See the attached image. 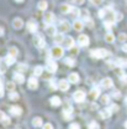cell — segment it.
<instances>
[{
    "instance_id": "obj_1",
    "label": "cell",
    "mask_w": 127,
    "mask_h": 129,
    "mask_svg": "<svg viewBox=\"0 0 127 129\" xmlns=\"http://www.w3.org/2000/svg\"><path fill=\"white\" fill-rule=\"evenodd\" d=\"M90 56L94 58H105V57L110 56V52L105 48H94L90 51Z\"/></svg>"
},
{
    "instance_id": "obj_2",
    "label": "cell",
    "mask_w": 127,
    "mask_h": 129,
    "mask_svg": "<svg viewBox=\"0 0 127 129\" xmlns=\"http://www.w3.org/2000/svg\"><path fill=\"white\" fill-rule=\"evenodd\" d=\"M64 55V48L62 46H54L51 50V56L53 58H61Z\"/></svg>"
},
{
    "instance_id": "obj_3",
    "label": "cell",
    "mask_w": 127,
    "mask_h": 129,
    "mask_svg": "<svg viewBox=\"0 0 127 129\" xmlns=\"http://www.w3.org/2000/svg\"><path fill=\"white\" fill-rule=\"evenodd\" d=\"M33 44L37 48H43L46 46V41H45V37L40 34H37L35 37H33Z\"/></svg>"
},
{
    "instance_id": "obj_4",
    "label": "cell",
    "mask_w": 127,
    "mask_h": 129,
    "mask_svg": "<svg viewBox=\"0 0 127 129\" xmlns=\"http://www.w3.org/2000/svg\"><path fill=\"white\" fill-rule=\"evenodd\" d=\"M106 9V11H105V17H104V20L105 21H109V22H115L116 21V13L111 10V9H107V8H105Z\"/></svg>"
},
{
    "instance_id": "obj_5",
    "label": "cell",
    "mask_w": 127,
    "mask_h": 129,
    "mask_svg": "<svg viewBox=\"0 0 127 129\" xmlns=\"http://www.w3.org/2000/svg\"><path fill=\"white\" fill-rule=\"evenodd\" d=\"M46 68H47V71L49 72V73H54V72L57 71V68H58L57 62H56L54 60H51V58H48L47 62H46Z\"/></svg>"
},
{
    "instance_id": "obj_6",
    "label": "cell",
    "mask_w": 127,
    "mask_h": 129,
    "mask_svg": "<svg viewBox=\"0 0 127 129\" xmlns=\"http://www.w3.org/2000/svg\"><path fill=\"white\" fill-rule=\"evenodd\" d=\"M85 92L84 91H81V89H78V91H75L74 92V94H73V99L77 102V103H81V102H84V99H85Z\"/></svg>"
},
{
    "instance_id": "obj_7",
    "label": "cell",
    "mask_w": 127,
    "mask_h": 129,
    "mask_svg": "<svg viewBox=\"0 0 127 129\" xmlns=\"http://www.w3.org/2000/svg\"><path fill=\"white\" fill-rule=\"evenodd\" d=\"M78 44H79V46H81V47L88 46L89 45V36L85 35V34H80L79 37H78Z\"/></svg>"
},
{
    "instance_id": "obj_8",
    "label": "cell",
    "mask_w": 127,
    "mask_h": 129,
    "mask_svg": "<svg viewBox=\"0 0 127 129\" xmlns=\"http://www.w3.org/2000/svg\"><path fill=\"white\" fill-rule=\"evenodd\" d=\"M73 46H74V40H73V37H64L63 42H62V47L67 48V50H70Z\"/></svg>"
},
{
    "instance_id": "obj_9",
    "label": "cell",
    "mask_w": 127,
    "mask_h": 129,
    "mask_svg": "<svg viewBox=\"0 0 127 129\" xmlns=\"http://www.w3.org/2000/svg\"><path fill=\"white\" fill-rule=\"evenodd\" d=\"M58 29H59V32H61V34H65V32H68L70 30V24H69L68 21H65V20H64V21H61Z\"/></svg>"
},
{
    "instance_id": "obj_10",
    "label": "cell",
    "mask_w": 127,
    "mask_h": 129,
    "mask_svg": "<svg viewBox=\"0 0 127 129\" xmlns=\"http://www.w3.org/2000/svg\"><path fill=\"white\" fill-rule=\"evenodd\" d=\"M45 22L47 24V25H52L53 22H54V20H56V16L53 13H51V11H47L46 14H45Z\"/></svg>"
},
{
    "instance_id": "obj_11",
    "label": "cell",
    "mask_w": 127,
    "mask_h": 129,
    "mask_svg": "<svg viewBox=\"0 0 127 129\" xmlns=\"http://www.w3.org/2000/svg\"><path fill=\"white\" fill-rule=\"evenodd\" d=\"M26 26H27V30L32 34H35V32L37 31V29H38V24L35 21V20H30L27 24H26Z\"/></svg>"
},
{
    "instance_id": "obj_12",
    "label": "cell",
    "mask_w": 127,
    "mask_h": 129,
    "mask_svg": "<svg viewBox=\"0 0 127 129\" xmlns=\"http://www.w3.org/2000/svg\"><path fill=\"white\" fill-rule=\"evenodd\" d=\"M112 111L111 108H105V109H101L100 111V113H99V115H100V118L101 119H107V118H110L112 114Z\"/></svg>"
},
{
    "instance_id": "obj_13",
    "label": "cell",
    "mask_w": 127,
    "mask_h": 129,
    "mask_svg": "<svg viewBox=\"0 0 127 129\" xmlns=\"http://www.w3.org/2000/svg\"><path fill=\"white\" fill-rule=\"evenodd\" d=\"M69 84H70V82L68 80H61L59 81V83H58V89H61V91H68L69 89Z\"/></svg>"
},
{
    "instance_id": "obj_14",
    "label": "cell",
    "mask_w": 127,
    "mask_h": 129,
    "mask_svg": "<svg viewBox=\"0 0 127 129\" xmlns=\"http://www.w3.org/2000/svg\"><path fill=\"white\" fill-rule=\"evenodd\" d=\"M112 86H113V82H112L111 78H104V80L101 81V88H104V89H110Z\"/></svg>"
},
{
    "instance_id": "obj_15",
    "label": "cell",
    "mask_w": 127,
    "mask_h": 129,
    "mask_svg": "<svg viewBox=\"0 0 127 129\" xmlns=\"http://www.w3.org/2000/svg\"><path fill=\"white\" fill-rule=\"evenodd\" d=\"M73 29H74L75 31H81V30L84 29V21L77 19V20L74 21V24H73Z\"/></svg>"
},
{
    "instance_id": "obj_16",
    "label": "cell",
    "mask_w": 127,
    "mask_h": 129,
    "mask_svg": "<svg viewBox=\"0 0 127 129\" xmlns=\"http://www.w3.org/2000/svg\"><path fill=\"white\" fill-rule=\"evenodd\" d=\"M68 81L70 83H78L79 82V75L77 72H70L68 75Z\"/></svg>"
},
{
    "instance_id": "obj_17",
    "label": "cell",
    "mask_w": 127,
    "mask_h": 129,
    "mask_svg": "<svg viewBox=\"0 0 127 129\" xmlns=\"http://www.w3.org/2000/svg\"><path fill=\"white\" fill-rule=\"evenodd\" d=\"M13 26H14V29H16V30H20L24 26V21L20 17H16V19H14V21H13Z\"/></svg>"
},
{
    "instance_id": "obj_18",
    "label": "cell",
    "mask_w": 127,
    "mask_h": 129,
    "mask_svg": "<svg viewBox=\"0 0 127 129\" xmlns=\"http://www.w3.org/2000/svg\"><path fill=\"white\" fill-rule=\"evenodd\" d=\"M38 87V81L36 80V77H30L29 80V88L30 89H36Z\"/></svg>"
},
{
    "instance_id": "obj_19",
    "label": "cell",
    "mask_w": 127,
    "mask_h": 129,
    "mask_svg": "<svg viewBox=\"0 0 127 129\" xmlns=\"http://www.w3.org/2000/svg\"><path fill=\"white\" fill-rule=\"evenodd\" d=\"M46 34L49 36H54L57 34V29L53 26V25H47L46 26Z\"/></svg>"
},
{
    "instance_id": "obj_20",
    "label": "cell",
    "mask_w": 127,
    "mask_h": 129,
    "mask_svg": "<svg viewBox=\"0 0 127 129\" xmlns=\"http://www.w3.org/2000/svg\"><path fill=\"white\" fill-rule=\"evenodd\" d=\"M10 113H11V115L17 117V115H20V114L22 113V109H21L20 107H17V106H13V107L10 108Z\"/></svg>"
},
{
    "instance_id": "obj_21",
    "label": "cell",
    "mask_w": 127,
    "mask_h": 129,
    "mask_svg": "<svg viewBox=\"0 0 127 129\" xmlns=\"http://www.w3.org/2000/svg\"><path fill=\"white\" fill-rule=\"evenodd\" d=\"M49 102H51V104H52L53 107H58V106H61V104H62V101H61V98H59V97H57V96L52 97Z\"/></svg>"
},
{
    "instance_id": "obj_22",
    "label": "cell",
    "mask_w": 127,
    "mask_h": 129,
    "mask_svg": "<svg viewBox=\"0 0 127 129\" xmlns=\"http://www.w3.org/2000/svg\"><path fill=\"white\" fill-rule=\"evenodd\" d=\"M80 20H83V21H85V20H88L89 17H90V14H89V11L86 10V9H83V10H80Z\"/></svg>"
},
{
    "instance_id": "obj_23",
    "label": "cell",
    "mask_w": 127,
    "mask_h": 129,
    "mask_svg": "<svg viewBox=\"0 0 127 129\" xmlns=\"http://www.w3.org/2000/svg\"><path fill=\"white\" fill-rule=\"evenodd\" d=\"M14 80H15L16 83L22 84V83L25 82V77H24V75H21V73H15V75H14Z\"/></svg>"
},
{
    "instance_id": "obj_24",
    "label": "cell",
    "mask_w": 127,
    "mask_h": 129,
    "mask_svg": "<svg viewBox=\"0 0 127 129\" xmlns=\"http://www.w3.org/2000/svg\"><path fill=\"white\" fill-rule=\"evenodd\" d=\"M33 75H35V77L42 76L43 75V67L42 66H36L35 70H33Z\"/></svg>"
},
{
    "instance_id": "obj_25",
    "label": "cell",
    "mask_w": 127,
    "mask_h": 129,
    "mask_svg": "<svg viewBox=\"0 0 127 129\" xmlns=\"http://www.w3.org/2000/svg\"><path fill=\"white\" fill-rule=\"evenodd\" d=\"M89 96H90V98H91V99H96L97 97L100 96V91H99L97 88H93V89H90Z\"/></svg>"
},
{
    "instance_id": "obj_26",
    "label": "cell",
    "mask_w": 127,
    "mask_h": 129,
    "mask_svg": "<svg viewBox=\"0 0 127 129\" xmlns=\"http://www.w3.org/2000/svg\"><path fill=\"white\" fill-rule=\"evenodd\" d=\"M47 1L46 0H41V1H38V4H37V8L40 9V10H42V11H45V10H47Z\"/></svg>"
},
{
    "instance_id": "obj_27",
    "label": "cell",
    "mask_w": 127,
    "mask_h": 129,
    "mask_svg": "<svg viewBox=\"0 0 127 129\" xmlns=\"http://www.w3.org/2000/svg\"><path fill=\"white\" fill-rule=\"evenodd\" d=\"M16 62L15 57L14 56H11V55H8L6 57H5V63L8 64V66H11V64H14Z\"/></svg>"
},
{
    "instance_id": "obj_28",
    "label": "cell",
    "mask_w": 127,
    "mask_h": 129,
    "mask_svg": "<svg viewBox=\"0 0 127 129\" xmlns=\"http://www.w3.org/2000/svg\"><path fill=\"white\" fill-rule=\"evenodd\" d=\"M53 41L56 42V44H62L63 42V40H64V37H63V34H56L54 36H53Z\"/></svg>"
},
{
    "instance_id": "obj_29",
    "label": "cell",
    "mask_w": 127,
    "mask_h": 129,
    "mask_svg": "<svg viewBox=\"0 0 127 129\" xmlns=\"http://www.w3.org/2000/svg\"><path fill=\"white\" fill-rule=\"evenodd\" d=\"M42 124H43V122H42V119L40 117H36V118L32 119V125L33 127H41Z\"/></svg>"
},
{
    "instance_id": "obj_30",
    "label": "cell",
    "mask_w": 127,
    "mask_h": 129,
    "mask_svg": "<svg viewBox=\"0 0 127 129\" xmlns=\"http://www.w3.org/2000/svg\"><path fill=\"white\" fill-rule=\"evenodd\" d=\"M69 14L72 15V17L77 19V17L80 15V10H78L77 8H70V11H69Z\"/></svg>"
},
{
    "instance_id": "obj_31",
    "label": "cell",
    "mask_w": 127,
    "mask_h": 129,
    "mask_svg": "<svg viewBox=\"0 0 127 129\" xmlns=\"http://www.w3.org/2000/svg\"><path fill=\"white\" fill-rule=\"evenodd\" d=\"M116 66H118V67H126L127 66V58H117Z\"/></svg>"
},
{
    "instance_id": "obj_32",
    "label": "cell",
    "mask_w": 127,
    "mask_h": 129,
    "mask_svg": "<svg viewBox=\"0 0 127 129\" xmlns=\"http://www.w3.org/2000/svg\"><path fill=\"white\" fill-rule=\"evenodd\" d=\"M0 119H1V122H3L5 125H8V124L10 123V120H9V117H6L4 112H0Z\"/></svg>"
},
{
    "instance_id": "obj_33",
    "label": "cell",
    "mask_w": 127,
    "mask_h": 129,
    "mask_svg": "<svg viewBox=\"0 0 127 129\" xmlns=\"http://www.w3.org/2000/svg\"><path fill=\"white\" fill-rule=\"evenodd\" d=\"M70 8H72V6H69L68 4H62V5H61V11H62L63 14H67V13L70 11Z\"/></svg>"
},
{
    "instance_id": "obj_34",
    "label": "cell",
    "mask_w": 127,
    "mask_h": 129,
    "mask_svg": "<svg viewBox=\"0 0 127 129\" xmlns=\"http://www.w3.org/2000/svg\"><path fill=\"white\" fill-rule=\"evenodd\" d=\"M105 40H106L107 42H110V44L113 42V41H115V36H113V34H112V32H107V34L105 35Z\"/></svg>"
},
{
    "instance_id": "obj_35",
    "label": "cell",
    "mask_w": 127,
    "mask_h": 129,
    "mask_svg": "<svg viewBox=\"0 0 127 129\" xmlns=\"http://www.w3.org/2000/svg\"><path fill=\"white\" fill-rule=\"evenodd\" d=\"M64 63L67 64V66H70V67H73V66L75 64V61H74L73 58H70V57H67V58H64Z\"/></svg>"
},
{
    "instance_id": "obj_36",
    "label": "cell",
    "mask_w": 127,
    "mask_h": 129,
    "mask_svg": "<svg viewBox=\"0 0 127 129\" xmlns=\"http://www.w3.org/2000/svg\"><path fill=\"white\" fill-rule=\"evenodd\" d=\"M63 117H64V120H69V119H72V112L63 109Z\"/></svg>"
},
{
    "instance_id": "obj_37",
    "label": "cell",
    "mask_w": 127,
    "mask_h": 129,
    "mask_svg": "<svg viewBox=\"0 0 127 129\" xmlns=\"http://www.w3.org/2000/svg\"><path fill=\"white\" fill-rule=\"evenodd\" d=\"M9 55H11V56L16 57V56L19 55V51H17V48H16V47H10V48H9Z\"/></svg>"
},
{
    "instance_id": "obj_38",
    "label": "cell",
    "mask_w": 127,
    "mask_h": 129,
    "mask_svg": "<svg viewBox=\"0 0 127 129\" xmlns=\"http://www.w3.org/2000/svg\"><path fill=\"white\" fill-rule=\"evenodd\" d=\"M9 98L11 99V101H17L19 99V93L17 92H10V94H9Z\"/></svg>"
},
{
    "instance_id": "obj_39",
    "label": "cell",
    "mask_w": 127,
    "mask_h": 129,
    "mask_svg": "<svg viewBox=\"0 0 127 129\" xmlns=\"http://www.w3.org/2000/svg\"><path fill=\"white\" fill-rule=\"evenodd\" d=\"M6 88H8L10 92H14V91H15V83H14V82H8V83H6Z\"/></svg>"
},
{
    "instance_id": "obj_40",
    "label": "cell",
    "mask_w": 127,
    "mask_h": 129,
    "mask_svg": "<svg viewBox=\"0 0 127 129\" xmlns=\"http://www.w3.org/2000/svg\"><path fill=\"white\" fill-rule=\"evenodd\" d=\"M110 102V96H107V94H104V96L101 97V103H104V104H107Z\"/></svg>"
},
{
    "instance_id": "obj_41",
    "label": "cell",
    "mask_w": 127,
    "mask_h": 129,
    "mask_svg": "<svg viewBox=\"0 0 127 129\" xmlns=\"http://www.w3.org/2000/svg\"><path fill=\"white\" fill-rule=\"evenodd\" d=\"M27 68H29V67H27V64H25V63H20L19 64V67H17V70H19L20 72H21V71H22V72H25V71H27Z\"/></svg>"
},
{
    "instance_id": "obj_42",
    "label": "cell",
    "mask_w": 127,
    "mask_h": 129,
    "mask_svg": "<svg viewBox=\"0 0 127 129\" xmlns=\"http://www.w3.org/2000/svg\"><path fill=\"white\" fill-rule=\"evenodd\" d=\"M88 127H89V129H99V124L96 122H90Z\"/></svg>"
},
{
    "instance_id": "obj_43",
    "label": "cell",
    "mask_w": 127,
    "mask_h": 129,
    "mask_svg": "<svg viewBox=\"0 0 127 129\" xmlns=\"http://www.w3.org/2000/svg\"><path fill=\"white\" fill-rule=\"evenodd\" d=\"M118 40H120L121 42H125L127 40V35L126 34H120V35H118Z\"/></svg>"
},
{
    "instance_id": "obj_44",
    "label": "cell",
    "mask_w": 127,
    "mask_h": 129,
    "mask_svg": "<svg viewBox=\"0 0 127 129\" xmlns=\"http://www.w3.org/2000/svg\"><path fill=\"white\" fill-rule=\"evenodd\" d=\"M105 11H106V9H101L99 13H97V15H99V17H101V19H104L105 17Z\"/></svg>"
},
{
    "instance_id": "obj_45",
    "label": "cell",
    "mask_w": 127,
    "mask_h": 129,
    "mask_svg": "<svg viewBox=\"0 0 127 129\" xmlns=\"http://www.w3.org/2000/svg\"><path fill=\"white\" fill-rule=\"evenodd\" d=\"M104 25H105V27L109 30V32H110V30H111V27H112V22H109V21H105L104 22Z\"/></svg>"
},
{
    "instance_id": "obj_46",
    "label": "cell",
    "mask_w": 127,
    "mask_h": 129,
    "mask_svg": "<svg viewBox=\"0 0 127 129\" xmlns=\"http://www.w3.org/2000/svg\"><path fill=\"white\" fill-rule=\"evenodd\" d=\"M69 129H80V125L78 123H72V124L69 125Z\"/></svg>"
},
{
    "instance_id": "obj_47",
    "label": "cell",
    "mask_w": 127,
    "mask_h": 129,
    "mask_svg": "<svg viewBox=\"0 0 127 129\" xmlns=\"http://www.w3.org/2000/svg\"><path fill=\"white\" fill-rule=\"evenodd\" d=\"M42 129H53V125L51 123H46V124H43Z\"/></svg>"
},
{
    "instance_id": "obj_48",
    "label": "cell",
    "mask_w": 127,
    "mask_h": 129,
    "mask_svg": "<svg viewBox=\"0 0 127 129\" xmlns=\"http://www.w3.org/2000/svg\"><path fill=\"white\" fill-rule=\"evenodd\" d=\"M49 87L54 91V89H57L58 88V86H56V83H54V81H51V83H49Z\"/></svg>"
},
{
    "instance_id": "obj_49",
    "label": "cell",
    "mask_w": 127,
    "mask_h": 129,
    "mask_svg": "<svg viewBox=\"0 0 127 129\" xmlns=\"http://www.w3.org/2000/svg\"><path fill=\"white\" fill-rule=\"evenodd\" d=\"M91 3H93V5H95V6H97V5H100L101 3H102V0H90Z\"/></svg>"
},
{
    "instance_id": "obj_50",
    "label": "cell",
    "mask_w": 127,
    "mask_h": 129,
    "mask_svg": "<svg viewBox=\"0 0 127 129\" xmlns=\"http://www.w3.org/2000/svg\"><path fill=\"white\" fill-rule=\"evenodd\" d=\"M110 108H111L112 112H117V111H118V107H117V104H112Z\"/></svg>"
},
{
    "instance_id": "obj_51",
    "label": "cell",
    "mask_w": 127,
    "mask_h": 129,
    "mask_svg": "<svg viewBox=\"0 0 127 129\" xmlns=\"http://www.w3.org/2000/svg\"><path fill=\"white\" fill-rule=\"evenodd\" d=\"M73 1H74V4H77V5H81V4H84L85 0H73Z\"/></svg>"
},
{
    "instance_id": "obj_52",
    "label": "cell",
    "mask_w": 127,
    "mask_h": 129,
    "mask_svg": "<svg viewBox=\"0 0 127 129\" xmlns=\"http://www.w3.org/2000/svg\"><path fill=\"white\" fill-rule=\"evenodd\" d=\"M4 97V86H0V98Z\"/></svg>"
},
{
    "instance_id": "obj_53",
    "label": "cell",
    "mask_w": 127,
    "mask_h": 129,
    "mask_svg": "<svg viewBox=\"0 0 127 129\" xmlns=\"http://www.w3.org/2000/svg\"><path fill=\"white\" fill-rule=\"evenodd\" d=\"M112 97H120V92H117V91H115V92L112 93Z\"/></svg>"
},
{
    "instance_id": "obj_54",
    "label": "cell",
    "mask_w": 127,
    "mask_h": 129,
    "mask_svg": "<svg viewBox=\"0 0 127 129\" xmlns=\"http://www.w3.org/2000/svg\"><path fill=\"white\" fill-rule=\"evenodd\" d=\"M122 51H125V52H127V44H125V45H122Z\"/></svg>"
},
{
    "instance_id": "obj_55",
    "label": "cell",
    "mask_w": 127,
    "mask_h": 129,
    "mask_svg": "<svg viewBox=\"0 0 127 129\" xmlns=\"http://www.w3.org/2000/svg\"><path fill=\"white\" fill-rule=\"evenodd\" d=\"M16 3H22V1H24V0H15Z\"/></svg>"
},
{
    "instance_id": "obj_56",
    "label": "cell",
    "mask_w": 127,
    "mask_h": 129,
    "mask_svg": "<svg viewBox=\"0 0 127 129\" xmlns=\"http://www.w3.org/2000/svg\"><path fill=\"white\" fill-rule=\"evenodd\" d=\"M0 86H3V80L0 78Z\"/></svg>"
},
{
    "instance_id": "obj_57",
    "label": "cell",
    "mask_w": 127,
    "mask_h": 129,
    "mask_svg": "<svg viewBox=\"0 0 127 129\" xmlns=\"http://www.w3.org/2000/svg\"><path fill=\"white\" fill-rule=\"evenodd\" d=\"M125 128L127 129V120H126V122H125Z\"/></svg>"
},
{
    "instance_id": "obj_58",
    "label": "cell",
    "mask_w": 127,
    "mask_h": 129,
    "mask_svg": "<svg viewBox=\"0 0 127 129\" xmlns=\"http://www.w3.org/2000/svg\"><path fill=\"white\" fill-rule=\"evenodd\" d=\"M1 73H3V70H1V68H0V75H1Z\"/></svg>"
},
{
    "instance_id": "obj_59",
    "label": "cell",
    "mask_w": 127,
    "mask_h": 129,
    "mask_svg": "<svg viewBox=\"0 0 127 129\" xmlns=\"http://www.w3.org/2000/svg\"><path fill=\"white\" fill-rule=\"evenodd\" d=\"M125 102H126V103H127V97H126V101H125Z\"/></svg>"
},
{
    "instance_id": "obj_60",
    "label": "cell",
    "mask_w": 127,
    "mask_h": 129,
    "mask_svg": "<svg viewBox=\"0 0 127 129\" xmlns=\"http://www.w3.org/2000/svg\"><path fill=\"white\" fill-rule=\"evenodd\" d=\"M17 129H19V128H17Z\"/></svg>"
}]
</instances>
